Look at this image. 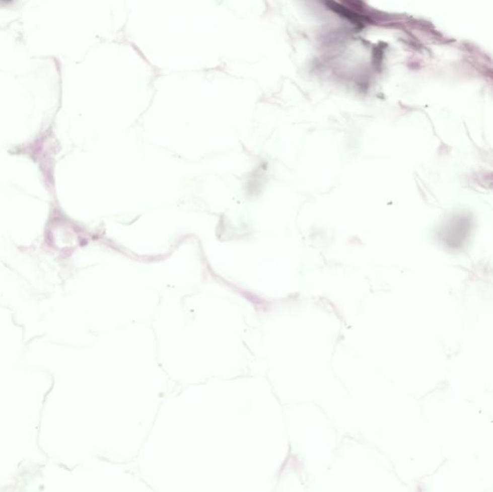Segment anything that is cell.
I'll return each mask as SVG.
<instances>
[{"instance_id": "6da1fadb", "label": "cell", "mask_w": 493, "mask_h": 492, "mask_svg": "<svg viewBox=\"0 0 493 492\" xmlns=\"http://www.w3.org/2000/svg\"><path fill=\"white\" fill-rule=\"evenodd\" d=\"M326 5L329 7L330 10L339 14L340 16L348 19L349 21H351L353 22H362V20H361V17L353 12L349 11L347 8L341 6L338 3H335L334 1L332 0H327L326 1Z\"/></svg>"}]
</instances>
